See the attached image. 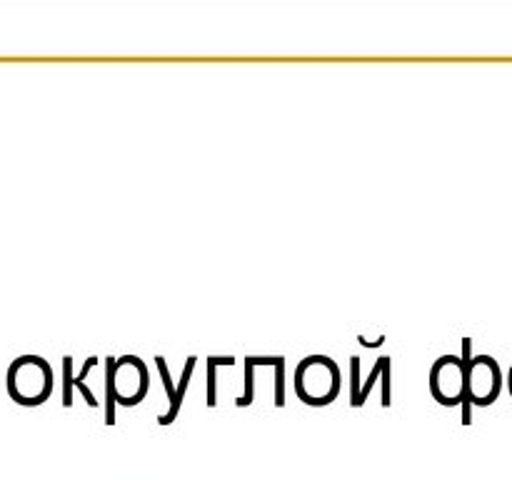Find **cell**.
<instances>
[{"instance_id":"2","label":"cell","mask_w":512,"mask_h":480,"mask_svg":"<svg viewBox=\"0 0 512 480\" xmlns=\"http://www.w3.org/2000/svg\"><path fill=\"white\" fill-rule=\"evenodd\" d=\"M35 378H53L50 368L43 363V358H35V355H25L18 363L10 368L8 373V388L13 393V398L23 405H35L43 403L45 395L50 393V385L35 383Z\"/></svg>"},{"instance_id":"5","label":"cell","mask_w":512,"mask_h":480,"mask_svg":"<svg viewBox=\"0 0 512 480\" xmlns=\"http://www.w3.org/2000/svg\"><path fill=\"white\" fill-rule=\"evenodd\" d=\"M115 390L123 400L120 403H140V398L148 390V375L140 360L135 358H123V363L118 365V378H115Z\"/></svg>"},{"instance_id":"3","label":"cell","mask_w":512,"mask_h":480,"mask_svg":"<svg viewBox=\"0 0 512 480\" xmlns=\"http://www.w3.org/2000/svg\"><path fill=\"white\" fill-rule=\"evenodd\" d=\"M433 393L443 403L455 405L468 393V365L460 358H443L433 368Z\"/></svg>"},{"instance_id":"1","label":"cell","mask_w":512,"mask_h":480,"mask_svg":"<svg viewBox=\"0 0 512 480\" xmlns=\"http://www.w3.org/2000/svg\"><path fill=\"white\" fill-rule=\"evenodd\" d=\"M340 385V373L330 358L323 355H313V358H305L303 363L295 370V390L303 395L305 403L310 405H325L333 400V395L338 393Z\"/></svg>"},{"instance_id":"6","label":"cell","mask_w":512,"mask_h":480,"mask_svg":"<svg viewBox=\"0 0 512 480\" xmlns=\"http://www.w3.org/2000/svg\"><path fill=\"white\" fill-rule=\"evenodd\" d=\"M510 390H512V370H510Z\"/></svg>"},{"instance_id":"4","label":"cell","mask_w":512,"mask_h":480,"mask_svg":"<svg viewBox=\"0 0 512 480\" xmlns=\"http://www.w3.org/2000/svg\"><path fill=\"white\" fill-rule=\"evenodd\" d=\"M468 393L473 403L490 405L500 393V368L493 358L480 355L468 365Z\"/></svg>"}]
</instances>
